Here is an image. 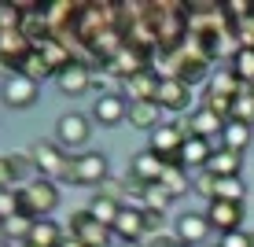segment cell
<instances>
[{
  "label": "cell",
  "instance_id": "cell-19",
  "mask_svg": "<svg viewBox=\"0 0 254 247\" xmlns=\"http://www.w3.org/2000/svg\"><path fill=\"white\" fill-rule=\"evenodd\" d=\"M162 170H166V163L151 152V148H147V152H136L133 163H129V177H136L140 184H159Z\"/></svg>",
  "mask_w": 254,
  "mask_h": 247
},
{
  "label": "cell",
  "instance_id": "cell-36",
  "mask_svg": "<svg viewBox=\"0 0 254 247\" xmlns=\"http://www.w3.org/2000/svg\"><path fill=\"white\" fill-rule=\"evenodd\" d=\"M217 247H254V233H247V229L225 233V236H217Z\"/></svg>",
  "mask_w": 254,
  "mask_h": 247
},
{
  "label": "cell",
  "instance_id": "cell-17",
  "mask_svg": "<svg viewBox=\"0 0 254 247\" xmlns=\"http://www.w3.org/2000/svg\"><path fill=\"white\" fill-rule=\"evenodd\" d=\"M129 126L140 129V133H155V129L162 126V107L155 100H136V103H129Z\"/></svg>",
  "mask_w": 254,
  "mask_h": 247
},
{
  "label": "cell",
  "instance_id": "cell-21",
  "mask_svg": "<svg viewBox=\"0 0 254 247\" xmlns=\"http://www.w3.org/2000/svg\"><path fill=\"white\" fill-rule=\"evenodd\" d=\"M33 52H37V56L48 63V70H52V74H59V70H66L70 63H74L70 48H66L59 37H48V41H41V45H33Z\"/></svg>",
  "mask_w": 254,
  "mask_h": 247
},
{
  "label": "cell",
  "instance_id": "cell-24",
  "mask_svg": "<svg viewBox=\"0 0 254 247\" xmlns=\"http://www.w3.org/2000/svg\"><path fill=\"white\" fill-rule=\"evenodd\" d=\"M159 184H162L166 192H170L173 199H181V196H188V192H191V177H188V170H181V166H173V163H166V170H162Z\"/></svg>",
  "mask_w": 254,
  "mask_h": 247
},
{
  "label": "cell",
  "instance_id": "cell-30",
  "mask_svg": "<svg viewBox=\"0 0 254 247\" xmlns=\"http://www.w3.org/2000/svg\"><path fill=\"white\" fill-rule=\"evenodd\" d=\"M15 74H22V78H30V82H37V85H41L45 78H52V70H48V63L37 56V52H30V56H26L22 63H19V70H15Z\"/></svg>",
  "mask_w": 254,
  "mask_h": 247
},
{
  "label": "cell",
  "instance_id": "cell-8",
  "mask_svg": "<svg viewBox=\"0 0 254 247\" xmlns=\"http://www.w3.org/2000/svg\"><path fill=\"white\" fill-rule=\"evenodd\" d=\"M188 140V133H185V122H162L159 129L151 133V152L162 159V163H177V152H181V144Z\"/></svg>",
  "mask_w": 254,
  "mask_h": 247
},
{
  "label": "cell",
  "instance_id": "cell-26",
  "mask_svg": "<svg viewBox=\"0 0 254 247\" xmlns=\"http://www.w3.org/2000/svg\"><path fill=\"white\" fill-rule=\"evenodd\" d=\"M240 89H243V82L232 74L229 67H225V70H217V74L206 82V92H214V96H225V100H236V96H240Z\"/></svg>",
  "mask_w": 254,
  "mask_h": 247
},
{
  "label": "cell",
  "instance_id": "cell-18",
  "mask_svg": "<svg viewBox=\"0 0 254 247\" xmlns=\"http://www.w3.org/2000/svg\"><path fill=\"white\" fill-rule=\"evenodd\" d=\"M111 233L118 236V244L126 240H144V210L140 207H122L115 225H111Z\"/></svg>",
  "mask_w": 254,
  "mask_h": 247
},
{
  "label": "cell",
  "instance_id": "cell-46",
  "mask_svg": "<svg viewBox=\"0 0 254 247\" xmlns=\"http://www.w3.org/2000/svg\"><path fill=\"white\" fill-rule=\"evenodd\" d=\"M0 247H15V244H0Z\"/></svg>",
  "mask_w": 254,
  "mask_h": 247
},
{
  "label": "cell",
  "instance_id": "cell-43",
  "mask_svg": "<svg viewBox=\"0 0 254 247\" xmlns=\"http://www.w3.org/2000/svg\"><path fill=\"white\" fill-rule=\"evenodd\" d=\"M118 247H144V240H126V244H118Z\"/></svg>",
  "mask_w": 254,
  "mask_h": 247
},
{
  "label": "cell",
  "instance_id": "cell-13",
  "mask_svg": "<svg viewBox=\"0 0 254 247\" xmlns=\"http://www.w3.org/2000/svg\"><path fill=\"white\" fill-rule=\"evenodd\" d=\"M159 82H162V78L155 74L151 67H144V70H136L133 78H126V82H122V96H126L129 103H136V100H155V96H159Z\"/></svg>",
  "mask_w": 254,
  "mask_h": 247
},
{
  "label": "cell",
  "instance_id": "cell-5",
  "mask_svg": "<svg viewBox=\"0 0 254 247\" xmlns=\"http://www.w3.org/2000/svg\"><path fill=\"white\" fill-rule=\"evenodd\" d=\"M66 236H74V240H81L85 247H111V240H115V233H111L103 222H96V218L89 214V210H74L66 222Z\"/></svg>",
  "mask_w": 254,
  "mask_h": 247
},
{
  "label": "cell",
  "instance_id": "cell-38",
  "mask_svg": "<svg viewBox=\"0 0 254 247\" xmlns=\"http://www.w3.org/2000/svg\"><path fill=\"white\" fill-rule=\"evenodd\" d=\"M232 33H236V45H240V48H254V15L243 19V22H236Z\"/></svg>",
  "mask_w": 254,
  "mask_h": 247
},
{
  "label": "cell",
  "instance_id": "cell-33",
  "mask_svg": "<svg viewBox=\"0 0 254 247\" xmlns=\"http://www.w3.org/2000/svg\"><path fill=\"white\" fill-rule=\"evenodd\" d=\"M22 15H26L22 4H0V33L4 30H22Z\"/></svg>",
  "mask_w": 254,
  "mask_h": 247
},
{
  "label": "cell",
  "instance_id": "cell-6",
  "mask_svg": "<svg viewBox=\"0 0 254 247\" xmlns=\"http://www.w3.org/2000/svg\"><path fill=\"white\" fill-rule=\"evenodd\" d=\"M0 100L11 111H30V107H37V100H41V85L30 82V78H22V74H11L0 85Z\"/></svg>",
  "mask_w": 254,
  "mask_h": 247
},
{
  "label": "cell",
  "instance_id": "cell-42",
  "mask_svg": "<svg viewBox=\"0 0 254 247\" xmlns=\"http://www.w3.org/2000/svg\"><path fill=\"white\" fill-rule=\"evenodd\" d=\"M59 247H85V244H81V240H74V236H66V240L59 244Z\"/></svg>",
  "mask_w": 254,
  "mask_h": 247
},
{
  "label": "cell",
  "instance_id": "cell-7",
  "mask_svg": "<svg viewBox=\"0 0 254 247\" xmlns=\"http://www.w3.org/2000/svg\"><path fill=\"white\" fill-rule=\"evenodd\" d=\"M243 218H247V207H243V203H225V199L206 203V225H210V233H217V236L243 229Z\"/></svg>",
  "mask_w": 254,
  "mask_h": 247
},
{
  "label": "cell",
  "instance_id": "cell-32",
  "mask_svg": "<svg viewBox=\"0 0 254 247\" xmlns=\"http://www.w3.org/2000/svg\"><path fill=\"white\" fill-rule=\"evenodd\" d=\"M7 163H11L15 177H19L22 184L30 181V173H37V166H33V155H30V152H11V155H7Z\"/></svg>",
  "mask_w": 254,
  "mask_h": 247
},
{
  "label": "cell",
  "instance_id": "cell-3",
  "mask_svg": "<svg viewBox=\"0 0 254 247\" xmlns=\"http://www.w3.org/2000/svg\"><path fill=\"white\" fill-rule=\"evenodd\" d=\"M92 126H96V122L89 118V114H81V111H66V114H59V122H56V144L63 148V152H70V155L89 152Z\"/></svg>",
  "mask_w": 254,
  "mask_h": 247
},
{
  "label": "cell",
  "instance_id": "cell-27",
  "mask_svg": "<svg viewBox=\"0 0 254 247\" xmlns=\"http://www.w3.org/2000/svg\"><path fill=\"white\" fill-rule=\"evenodd\" d=\"M214 199L243 203V199H247V184H243V177H217V184H214Z\"/></svg>",
  "mask_w": 254,
  "mask_h": 247
},
{
  "label": "cell",
  "instance_id": "cell-34",
  "mask_svg": "<svg viewBox=\"0 0 254 247\" xmlns=\"http://www.w3.org/2000/svg\"><path fill=\"white\" fill-rule=\"evenodd\" d=\"M96 196L115 199V203H126V177H107L100 188H96Z\"/></svg>",
  "mask_w": 254,
  "mask_h": 247
},
{
  "label": "cell",
  "instance_id": "cell-41",
  "mask_svg": "<svg viewBox=\"0 0 254 247\" xmlns=\"http://www.w3.org/2000/svg\"><path fill=\"white\" fill-rule=\"evenodd\" d=\"M173 244H177V236H173V233H162V236H147V240H144V247H173Z\"/></svg>",
  "mask_w": 254,
  "mask_h": 247
},
{
  "label": "cell",
  "instance_id": "cell-9",
  "mask_svg": "<svg viewBox=\"0 0 254 247\" xmlns=\"http://www.w3.org/2000/svg\"><path fill=\"white\" fill-rule=\"evenodd\" d=\"M126 118H129V100H126L122 92L96 96V103H92V122H96V126L115 129V126H122Z\"/></svg>",
  "mask_w": 254,
  "mask_h": 247
},
{
  "label": "cell",
  "instance_id": "cell-10",
  "mask_svg": "<svg viewBox=\"0 0 254 247\" xmlns=\"http://www.w3.org/2000/svg\"><path fill=\"white\" fill-rule=\"evenodd\" d=\"M30 52H33V41L26 37L22 30H4L0 33V67H7L11 74L19 70V63Z\"/></svg>",
  "mask_w": 254,
  "mask_h": 247
},
{
  "label": "cell",
  "instance_id": "cell-12",
  "mask_svg": "<svg viewBox=\"0 0 254 247\" xmlns=\"http://www.w3.org/2000/svg\"><path fill=\"white\" fill-rule=\"evenodd\" d=\"M155 103L162 107V114L166 111H173V114H181V111H188L191 107V89L181 78H162L159 82V96H155Z\"/></svg>",
  "mask_w": 254,
  "mask_h": 247
},
{
  "label": "cell",
  "instance_id": "cell-1",
  "mask_svg": "<svg viewBox=\"0 0 254 247\" xmlns=\"http://www.w3.org/2000/svg\"><path fill=\"white\" fill-rule=\"evenodd\" d=\"M15 196H19V210L26 218H52L59 207V199H63V192H59V181H48V177H30L26 184L15 188Z\"/></svg>",
  "mask_w": 254,
  "mask_h": 247
},
{
  "label": "cell",
  "instance_id": "cell-37",
  "mask_svg": "<svg viewBox=\"0 0 254 247\" xmlns=\"http://www.w3.org/2000/svg\"><path fill=\"white\" fill-rule=\"evenodd\" d=\"M214 184H217V177L210 170H199V177L191 181V192L195 196H203V199H214Z\"/></svg>",
  "mask_w": 254,
  "mask_h": 247
},
{
  "label": "cell",
  "instance_id": "cell-16",
  "mask_svg": "<svg viewBox=\"0 0 254 247\" xmlns=\"http://www.w3.org/2000/svg\"><path fill=\"white\" fill-rule=\"evenodd\" d=\"M173 236H177L181 244L188 247H199L210 236V225H206V214H195V210H188V214L177 218V229H173Z\"/></svg>",
  "mask_w": 254,
  "mask_h": 247
},
{
  "label": "cell",
  "instance_id": "cell-40",
  "mask_svg": "<svg viewBox=\"0 0 254 247\" xmlns=\"http://www.w3.org/2000/svg\"><path fill=\"white\" fill-rule=\"evenodd\" d=\"M19 184V177H15L11 163H7V155H0V188H15Z\"/></svg>",
  "mask_w": 254,
  "mask_h": 247
},
{
  "label": "cell",
  "instance_id": "cell-4",
  "mask_svg": "<svg viewBox=\"0 0 254 247\" xmlns=\"http://www.w3.org/2000/svg\"><path fill=\"white\" fill-rule=\"evenodd\" d=\"M33 155V166H37V177H48V181H66V170H70V152L56 144V140H37L30 148Z\"/></svg>",
  "mask_w": 254,
  "mask_h": 247
},
{
  "label": "cell",
  "instance_id": "cell-25",
  "mask_svg": "<svg viewBox=\"0 0 254 247\" xmlns=\"http://www.w3.org/2000/svg\"><path fill=\"white\" fill-rule=\"evenodd\" d=\"M4 244H15V247H26V240H30V229H33V218H26L22 210L11 218H4Z\"/></svg>",
  "mask_w": 254,
  "mask_h": 247
},
{
  "label": "cell",
  "instance_id": "cell-31",
  "mask_svg": "<svg viewBox=\"0 0 254 247\" xmlns=\"http://www.w3.org/2000/svg\"><path fill=\"white\" fill-rule=\"evenodd\" d=\"M170 203H173V196L162 188V184H147L144 188V210H170Z\"/></svg>",
  "mask_w": 254,
  "mask_h": 247
},
{
  "label": "cell",
  "instance_id": "cell-2",
  "mask_svg": "<svg viewBox=\"0 0 254 247\" xmlns=\"http://www.w3.org/2000/svg\"><path fill=\"white\" fill-rule=\"evenodd\" d=\"M111 177V163L103 152H81L70 159V170H66V184H74V188H100L103 181Z\"/></svg>",
  "mask_w": 254,
  "mask_h": 247
},
{
  "label": "cell",
  "instance_id": "cell-44",
  "mask_svg": "<svg viewBox=\"0 0 254 247\" xmlns=\"http://www.w3.org/2000/svg\"><path fill=\"white\" fill-rule=\"evenodd\" d=\"M0 244H4V225H0Z\"/></svg>",
  "mask_w": 254,
  "mask_h": 247
},
{
  "label": "cell",
  "instance_id": "cell-15",
  "mask_svg": "<svg viewBox=\"0 0 254 247\" xmlns=\"http://www.w3.org/2000/svg\"><path fill=\"white\" fill-rule=\"evenodd\" d=\"M56 85H59V92H63V96H85L92 89V70L85 63H70L66 70H59V74H56Z\"/></svg>",
  "mask_w": 254,
  "mask_h": 247
},
{
  "label": "cell",
  "instance_id": "cell-45",
  "mask_svg": "<svg viewBox=\"0 0 254 247\" xmlns=\"http://www.w3.org/2000/svg\"><path fill=\"white\" fill-rule=\"evenodd\" d=\"M173 247H188V244H181V240H177V244H173Z\"/></svg>",
  "mask_w": 254,
  "mask_h": 247
},
{
  "label": "cell",
  "instance_id": "cell-28",
  "mask_svg": "<svg viewBox=\"0 0 254 247\" xmlns=\"http://www.w3.org/2000/svg\"><path fill=\"white\" fill-rule=\"evenodd\" d=\"M85 210H89L96 222H103V225L111 229V225H115V218H118V210H122V203H115V199H103V196H92Z\"/></svg>",
  "mask_w": 254,
  "mask_h": 247
},
{
  "label": "cell",
  "instance_id": "cell-20",
  "mask_svg": "<svg viewBox=\"0 0 254 247\" xmlns=\"http://www.w3.org/2000/svg\"><path fill=\"white\" fill-rule=\"evenodd\" d=\"M206 170L214 173V177H243V152H232V148H214V155H210Z\"/></svg>",
  "mask_w": 254,
  "mask_h": 247
},
{
  "label": "cell",
  "instance_id": "cell-39",
  "mask_svg": "<svg viewBox=\"0 0 254 247\" xmlns=\"http://www.w3.org/2000/svg\"><path fill=\"white\" fill-rule=\"evenodd\" d=\"M11 214H19V196H15V188H0V222Z\"/></svg>",
  "mask_w": 254,
  "mask_h": 247
},
{
  "label": "cell",
  "instance_id": "cell-47",
  "mask_svg": "<svg viewBox=\"0 0 254 247\" xmlns=\"http://www.w3.org/2000/svg\"><path fill=\"white\" fill-rule=\"evenodd\" d=\"M26 247H30V244H26Z\"/></svg>",
  "mask_w": 254,
  "mask_h": 247
},
{
  "label": "cell",
  "instance_id": "cell-23",
  "mask_svg": "<svg viewBox=\"0 0 254 247\" xmlns=\"http://www.w3.org/2000/svg\"><path fill=\"white\" fill-rule=\"evenodd\" d=\"M254 140V126H247V122L240 118H229L221 129V148H232V152H247Z\"/></svg>",
  "mask_w": 254,
  "mask_h": 247
},
{
  "label": "cell",
  "instance_id": "cell-29",
  "mask_svg": "<svg viewBox=\"0 0 254 247\" xmlns=\"http://www.w3.org/2000/svg\"><path fill=\"white\" fill-rule=\"evenodd\" d=\"M229 70L240 78L243 85H251V82H254V48H240V52L229 59Z\"/></svg>",
  "mask_w": 254,
  "mask_h": 247
},
{
  "label": "cell",
  "instance_id": "cell-22",
  "mask_svg": "<svg viewBox=\"0 0 254 247\" xmlns=\"http://www.w3.org/2000/svg\"><path fill=\"white\" fill-rule=\"evenodd\" d=\"M66 240V233H63V225H56L52 218H37L33 222V229H30V247H59Z\"/></svg>",
  "mask_w": 254,
  "mask_h": 247
},
{
  "label": "cell",
  "instance_id": "cell-11",
  "mask_svg": "<svg viewBox=\"0 0 254 247\" xmlns=\"http://www.w3.org/2000/svg\"><path fill=\"white\" fill-rule=\"evenodd\" d=\"M214 140H199V137H188L185 144H181V152H177V163L173 166H181V170H188V173H199V170H206V163H210V155H214Z\"/></svg>",
  "mask_w": 254,
  "mask_h": 247
},
{
  "label": "cell",
  "instance_id": "cell-14",
  "mask_svg": "<svg viewBox=\"0 0 254 247\" xmlns=\"http://www.w3.org/2000/svg\"><path fill=\"white\" fill-rule=\"evenodd\" d=\"M221 129H225V118H217V114L206 111V107L188 111V118H185V133L199 137V140H221Z\"/></svg>",
  "mask_w": 254,
  "mask_h": 247
},
{
  "label": "cell",
  "instance_id": "cell-35",
  "mask_svg": "<svg viewBox=\"0 0 254 247\" xmlns=\"http://www.w3.org/2000/svg\"><path fill=\"white\" fill-rule=\"evenodd\" d=\"M162 233H170L166 229V214L162 210H144V240L147 236H162Z\"/></svg>",
  "mask_w": 254,
  "mask_h": 247
}]
</instances>
